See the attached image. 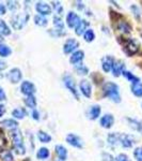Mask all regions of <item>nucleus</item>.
I'll return each instance as SVG.
<instances>
[{"mask_svg":"<svg viewBox=\"0 0 142 161\" xmlns=\"http://www.w3.org/2000/svg\"><path fill=\"white\" fill-rule=\"evenodd\" d=\"M77 47H79V43L76 39H68L65 41V43L63 44V53L64 54L74 53V51Z\"/></svg>","mask_w":142,"mask_h":161,"instance_id":"nucleus-9","label":"nucleus"},{"mask_svg":"<svg viewBox=\"0 0 142 161\" xmlns=\"http://www.w3.org/2000/svg\"><path fill=\"white\" fill-rule=\"evenodd\" d=\"M31 116H32V118L34 119V120H38L40 119V113H38V111L37 108H34V110H32V113H31Z\"/></svg>","mask_w":142,"mask_h":161,"instance_id":"nucleus-45","label":"nucleus"},{"mask_svg":"<svg viewBox=\"0 0 142 161\" xmlns=\"http://www.w3.org/2000/svg\"><path fill=\"white\" fill-rule=\"evenodd\" d=\"M84 51H75L72 54L71 58H69V62L72 64H78L84 60Z\"/></svg>","mask_w":142,"mask_h":161,"instance_id":"nucleus-17","label":"nucleus"},{"mask_svg":"<svg viewBox=\"0 0 142 161\" xmlns=\"http://www.w3.org/2000/svg\"><path fill=\"white\" fill-rule=\"evenodd\" d=\"M20 92L24 93L25 96H34L35 92H37V88H35L33 83L29 82V80H24L20 85Z\"/></svg>","mask_w":142,"mask_h":161,"instance_id":"nucleus-6","label":"nucleus"},{"mask_svg":"<svg viewBox=\"0 0 142 161\" xmlns=\"http://www.w3.org/2000/svg\"><path fill=\"white\" fill-rule=\"evenodd\" d=\"M7 7L9 8L10 11L14 12V11H16V10L18 9L19 4H18V2H17V1H8L7 2Z\"/></svg>","mask_w":142,"mask_h":161,"instance_id":"nucleus-39","label":"nucleus"},{"mask_svg":"<svg viewBox=\"0 0 142 161\" xmlns=\"http://www.w3.org/2000/svg\"><path fill=\"white\" fill-rule=\"evenodd\" d=\"M48 157H49V150H48V148H46V147H42V148H40L38 150V153H37L38 159L45 160V159H47Z\"/></svg>","mask_w":142,"mask_h":161,"instance_id":"nucleus-32","label":"nucleus"},{"mask_svg":"<svg viewBox=\"0 0 142 161\" xmlns=\"http://www.w3.org/2000/svg\"><path fill=\"white\" fill-rule=\"evenodd\" d=\"M63 83H64V86H65L74 95V97L76 98L77 100H79V95L78 92H77V88H76V84H75V80L73 77L71 76L69 74H66L63 76Z\"/></svg>","mask_w":142,"mask_h":161,"instance_id":"nucleus-5","label":"nucleus"},{"mask_svg":"<svg viewBox=\"0 0 142 161\" xmlns=\"http://www.w3.org/2000/svg\"><path fill=\"white\" fill-rule=\"evenodd\" d=\"M76 72L79 75H88L89 74V68L87 66H84V64H80L79 66L76 67Z\"/></svg>","mask_w":142,"mask_h":161,"instance_id":"nucleus-36","label":"nucleus"},{"mask_svg":"<svg viewBox=\"0 0 142 161\" xmlns=\"http://www.w3.org/2000/svg\"><path fill=\"white\" fill-rule=\"evenodd\" d=\"M102 160L103 161H114V158L112 157L111 154L109 153H103L102 154Z\"/></svg>","mask_w":142,"mask_h":161,"instance_id":"nucleus-43","label":"nucleus"},{"mask_svg":"<svg viewBox=\"0 0 142 161\" xmlns=\"http://www.w3.org/2000/svg\"><path fill=\"white\" fill-rule=\"evenodd\" d=\"M114 161H130L127 155L125 154H120L117 156V158L114 159Z\"/></svg>","mask_w":142,"mask_h":161,"instance_id":"nucleus-44","label":"nucleus"},{"mask_svg":"<svg viewBox=\"0 0 142 161\" xmlns=\"http://www.w3.org/2000/svg\"><path fill=\"white\" fill-rule=\"evenodd\" d=\"M24 161H31V160H30V159H29V158H27V159H25V160H24Z\"/></svg>","mask_w":142,"mask_h":161,"instance_id":"nucleus-52","label":"nucleus"},{"mask_svg":"<svg viewBox=\"0 0 142 161\" xmlns=\"http://www.w3.org/2000/svg\"><path fill=\"white\" fill-rule=\"evenodd\" d=\"M81 20V19L79 17V15L75 12H68L66 15V24L69 28H75L77 25L79 24V22Z\"/></svg>","mask_w":142,"mask_h":161,"instance_id":"nucleus-11","label":"nucleus"},{"mask_svg":"<svg viewBox=\"0 0 142 161\" xmlns=\"http://www.w3.org/2000/svg\"><path fill=\"white\" fill-rule=\"evenodd\" d=\"M131 92L136 96V97H142V83H136V84H131L130 86Z\"/></svg>","mask_w":142,"mask_h":161,"instance_id":"nucleus-27","label":"nucleus"},{"mask_svg":"<svg viewBox=\"0 0 142 161\" xmlns=\"http://www.w3.org/2000/svg\"><path fill=\"white\" fill-rule=\"evenodd\" d=\"M0 35L1 36L11 35V29H10V27L7 25V23L2 19H0Z\"/></svg>","mask_w":142,"mask_h":161,"instance_id":"nucleus-31","label":"nucleus"},{"mask_svg":"<svg viewBox=\"0 0 142 161\" xmlns=\"http://www.w3.org/2000/svg\"><path fill=\"white\" fill-rule=\"evenodd\" d=\"M112 74L114 77H119L121 74L123 73V71H125V62L123 60H115L112 67Z\"/></svg>","mask_w":142,"mask_h":161,"instance_id":"nucleus-15","label":"nucleus"},{"mask_svg":"<svg viewBox=\"0 0 142 161\" xmlns=\"http://www.w3.org/2000/svg\"><path fill=\"white\" fill-rule=\"evenodd\" d=\"M118 29L121 30L124 33H129L131 31V26H130L129 23L125 22V20H119Z\"/></svg>","mask_w":142,"mask_h":161,"instance_id":"nucleus-24","label":"nucleus"},{"mask_svg":"<svg viewBox=\"0 0 142 161\" xmlns=\"http://www.w3.org/2000/svg\"><path fill=\"white\" fill-rule=\"evenodd\" d=\"M66 142L68 143L71 146L76 147V148H82V141L78 136L74 133H69L66 136Z\"/></svg>","mask_w":142,"mask_h":161,"instance_id":"nucleus-14","label":"nucleus"},{"mask_svg":"<svg viewBox=\"0 0 142 161\" xmlns=\"http://www.w3.org/2000/svg\"><path fill=\"white\" fill-rule=\"evenodd\" d=\"M4 113H6V106L3 104H0V117H2Z\"/></svg>","mask_w":142,"mask_h":161,"instance_id":"nucleus-48","label":"nucleus"},{"mask_svg":"<svg viewBox=\"0 0 142 161\" xmlns=\"http://www.w3.org/2000/svg\"><path fill=\"white\" fill-rule=\"evenodd\" d=\"M100 112H102V108H100L99 105H97V104L92 105L89 110V118L92 119V120H95V119H97L99 117Z\"/></svg>","mask_w":142,"mask_h":161,"instance_id":"nucleus-21","label":"nucleus"},{"mask_svg":"<svg viewBox=\"0 0 142 161\" xmlns=\"http://www.w3.org/2000/svg\"><path fill=\"white\" fill-rule=\"evenodd\" d=\"M7 77L12 84H17L19 83L23 79V73L18 68H13L9 71V73L7 74Z\"/></svg>","mask_w":142,"mask_h":161,"instance_id":"nucleus-7","label":"nucleus"},{"mask_svg":"<svg viewBox=\"0 0 142 161\" xmlns=\"http://www.w3.org/2000/svg\"><path fill=\"white\" fill-rule=\"evenodd\" d=\"M114 58L112 56H106L102 60V68L104 72H110L112 70L113 64H114Z\"/></svg>","mask_w":142,"mask_h":161,"instance_id":"nucleus-16","label":"nucleus"},{"mask_svg":"<svg viewBox=\"0 0 142 161\" xmlns=\"http://www.w3.org/2000/svg\"><path fill=\"white\" fill-rule=\"evenodd\" d=\"M0 159H1V161H14L13 155L10 150H2V152H0Z\"/></svg>","mask_w":142,"mask_h":161,"instance_id":"nucleus-33","label":"nucleus"},{"mask_svg":"<svg viewBox=\"0 0 142 161\" xmlns=\"http://www.w3.org/2000/svg\"><path fill=\"white\" fill-rule=\"evenodd\" d=\"M77 3H78V4H82V2L78 1ZM78 9H79V10H82V9H84V6H78Z\"/></svg>","mask_w":142,"mask_h":161,"instance_id":"nucleus-50","label":"nucleus"},{"mask_svg":"<svg viewBox=\"0 0 142 161\" xmlns=\"http://www.w3.org/2000/svg\"><path fill=\"white\" fill-rule=\"evenodd\" d=\"M103 92L106 98H109L110 100L113 101L114 103L121 102V96L119 86L113 82H107L103 86Z\"/></svg>","mask_w":142,"mask_h":161,"instance_id":"nucleus-1","label":"nucleus"},{"mask_svg":"<svg viewBox=\"0 0 142 161\" xmlns=\"http://www.w3.org/2000/svg\"><path fill=\"white\" fill-rule=\"evenodd\" d=\"M55 152L60 161L66 160V158H68V149H66L63 145H56Z\"/></svg>","mask_w":142,"mask_h":161,"instance_id":"nucleus-19","label":"nucleus"},{"mask_svg":"<svg viewBox=\"0 0 142 161\" xmlns=\"http://www.w3.org/2000/svg\"><path fill=\"white\" fill-rule=\"evenodd\" d=\"M6 68H7V64L3 60L0 59V71H2V70H4Z\"/></svg>","mask_w":142,"mask_h":161,"instance_id":"nucleus-49","label":"nucleus"},{"mask_svg":"<svg viewBox=\"0 0 142 161\" xmlns=\"http://www.w3.org/2000/svg\"><path fill=\"white\" fill-rule=\"evenodd\" d=\"M122 75L124 77H125L126 80H128L129 82L131 83V84H136V83H139L140 82V79L139 77H137L136 75H134L131 72L127 71V70H125V71H123Z\"/></svg>","mask_w":142,"mask_h":161,"instance_id":"nucleus-26","label":"nucleus"},{"mask_svg":"<svg viewBox=\"0 0 142 161\" xmlns=\"http://www.w3.org/2000/svg\"><path fill=\"white\" fill-rule=\"evenodd\" d=\"M84 39L86 42H93L95 39V33L92 29H88L86 32L84 33Z\"/></svg>","mask_w":142,"mask_h":161,"instance_id":"nucleus-35","label":"nucleus"},{"mask_svg":"<svg viewBox=\"0 0 142 161\" xmlns=\"http://www.w3.org/2000/svg\"><path fill=\"white\" fill-rule=\"evenodd\" d=\"M7 146V139L6 136H4L3 132L0 131V148H4V147Z\"/></svg>","mask_w":142,"mask_h":161,"instance_id":"nucleus-42","label":"nucleus"},{"mask_svg":"<svg viewBox=\"0 0 142 161\" xmlns=\"http://www.w3.org/2000/svg\"><path fill=\"white\" fill-rule=\"evenodd\" d=\"M35 10L38 13V15H42V16H46V15H50L51 14V8L48 3L45 2H37L35 4Z\"/></svg>","mask_w":142,"mask_h":161,"instance_id":"nucleus-10","label":"nucleus"},{"mask_svg":"<svg viewBox=\"0 0 142 161\" xmlns=\"http://www.w3.org/2000/svg\"><path fill=\"white\" fill-rule=\"evenodd\" d=\"M130 10L133 11V14H134V16H135V19H136L137 20L140 19V16H141L140 9H139V8L137 7V6H135V4H133V6L130 7Z\"/></svg>","mask_w":142,"mask_h":161,"instance_id":"nucleus-38","label":"nucleus"},{"mask_svg":"<svg viewBox=\"0 0 142 161\" xmlns=\"http://www.w3.org/2000/svg\"><path fill=\"white\" fill-rule=\"evenodd\" d=\"M2 40H3V39H2V36L0 35V44H1V42H2Z\"/></svg>","mask_w":142,"mask_h":161,"instance_id":"nucleus-51","label":"nucleus"},{"mask_svg":"<svg viewBox=\"0 0 142 161\" xmlns=\"http://www.w3.org/2000/svg\"><path fill=\"white\" fill-rule=\"evenodd\" d=\"M25 104L27 105L28 108L34 110L35 106H37V104H38L37 98H35L34 96H28V97H26V99H25Z\"/></svg>","mask_w":142,"mask_h":161,"instance_id":"nucleus-30","label":"nucleus"},{"mask_svg":"<svg viewBox=\"0 0 142 161\" xmlns=\"http://www.w3.org/2000/svg\"><path fill=\"white\" fill-rule=\"evenodd\" d=\"M51 4H53V9L56 10L58 14H62V13H63V8H62V4L59 1H53Z\"/></svg>","mask_w":142,"mask_h":161,"instance_id":"nucleus-40","label":"nucleus"},{"mask_svg":"<svg viewBox=\"0 0 142 161\" xmlns=\"http://www.w3.org/2000/svg\"><path fill=\"white\" fill-rule=\"evenodd\" d=\"M12 50L6 44H0V56L1 57H9L11 55Z\"/></svg>","mask_w":142,"mask_h":161,"instance_id":"nucleus-34","label":"nucleus"},{"mask_svg":"<svg viewBox=\"0 0 142 161\" xmlns=\"http://www.w3.org/2000/svg\"><path fill=\"white\" fill-rule=\"evenodd\" d=\"M2 127L8 129H11V130H14V129H17V126H18V123L14 119H4L0 123Z\"/></svg>","mask_w":142,"mask_h":161,"instance_id":"nucleus-22","label":"nucleus"},{"mask_svg":"<svg viewBox=\"0 0 142 161\" xmlns=\"http://www.w3.org/2000/svg\"><path fill=\"white\" fill-rule=\"evenodd\" d=\"M127 121H128V124H129V127L131 129L142 133V121L136 120V119H133V118H127Z\"/></svg>","mask_w":142,"mask_h":161,"instance_id":"nucleus-23","label":"nucleus"},{"mask_svg":"<svg viewBox=\"0 0 142 161\" xmlns=\"http://www.w3.org/2000/svg\"><path fill=\"white\" fill-rule=\"evenodd\" d=\"M107 141L110 145L119 144V133H110L107 137Z\"/></svg>","mask_w":142,"mask_h":161,"instance_id":"nucleus-37","label":"nucleus"},{"mask_svg":"<svg viewBox=\"0 0 142 161\" xmlns=\"http://www.w3.org/2000/svg\"><path fill=\"white\" fill-rule=\"evenodd\" d=\"M134 157L136 158L137 161H142V147H137L134 150Z\"/></svg>","mask_w":142,"mask_h":161,"instance_id":"nucleus-41","label":"nucleus"},{"mask_svg":"<svg viewBox=\"0 0 142 161\" xmlns=\"http://www.w3.org/2000/svg\"><path fill=\"white\" fill-rule=\"evenodd\" d=\"M33 20H34V24L40 26V27H45V26L48 24L47 19H46L45 16H42V15H38V14L35 15Z\"/></svg>","mask_w":142,"mask_h":161,"instance_id":"nucleus-28","label":"nucleus"},{"mask_svg":"<svg viewBox=\"0 0 142 161\" xmlns=\"http://www.w3.org/2000/svg\"><path fill=\"white\" fill-rule=\"evenodd\" d=\"M7 99V95L6 92H4V90L2 89L1 87H0V101H4Z\"/></svg>","mask_w":142,"mask_h":161,"instance_id":"nucleus-46","label":"nucleus"},{"mask_svg":"<svg viewBox=\"0 0 142 161\" xmlns=\"http://www.w3.org/2000/svg\"><path fill=\"white\" fill-rule=\"evenodd\" d=\"M53 26L56 27V32H57V36H60L62 35V31L64 30V23L62 22L61 17L58 16V15H55L53 19Z\"/></svg>","mask_w":142,"mask_h":161,"instance_id":"nucleus-18","label":"nucleus"},{"mask_svg":"<svg viewBox=\"0 0 142 161\" xmlns=\"http://www.w3.org/2000/svg\"><path fill=\"white\" fill-rule=\"evenodd\" d=\"M139 50H140V44H139V42L136 39H128V40L126 41L125 45H124V48H123L124 53L128 57L136 55Z\"/></svg>","mask_w":142,"mask_h":161,"instance_id":"nucleus-3","label":"nucleus"},{"mask_svg":"<svg viewBox=\"0 0 142 161\" xmlns=\"http://www.w3.org/2000/svg\"><path fill=\"white\" fill-rule=\"evenodd\" d=\"M11 137L13 142V146L18 155H25L26 148L24 144V139H23V134L19 129H14L11 130Z\"/></svg>","mask_w":142,"mask_h":161,"instance_id":"nucleus-2","label":"nucleus"},{"mask_svg":"<svg viewBox=\"0 0 142 161\" xmlns=\"http://www.w3.org/2000/svg\"><path fill=\"white\" fill-rule=\"evenodd\" d=\"M28 19H29V15L27 13H23V14H16L12 17L11 19V25L14 29L16 30H20L23 27L26 25V23L28 22Z\"/></svg>","mask_w":142,"mask_h":161,"instance_id":"nucleus-4","label":"nucleus"},{"mask_svg":"<svg viewBox=\"0 0 142 161\" xmlns=\"http://www.w3.org/2000/svg\"><path fill=\"white\" fill-rule=\"evenodd\" d=\"M88 26H89V22L86 19H81L80 22H79V24L75 27V33H76L77 36H82L88 30L87 29Z\"/></svg>","mask_w":142,"mask_h":161,"instance_id":"nucleus-20","label":"nucleus"},{"mask_svg":"<svg viewBox=\"0 0 142 161\" xmlns=\"http://www.w3.org/2000/svg\"><path fill=\"white\" fill-rule=\"evenodd\" d=\"M26 115H27V112H26L25 108H15V110L12 111V116L16 119L25 118Z\"/></svg>","mask_w":142,"mask_h":161,"instance_id":"nucleus-25","label":"nucleus"},{"mask_svg":"<svg viewBox=\"0 0 142 161\" xmlns=\"http://www.w3.org/2000/svg\"><path fill=\"white\" fill-rule=\"evenodd\" d=\"M38 139L40 140L41 143H49L51 141V136L47 132H45L43 130H40L38 132Z\"/></svg>","mask_w":142,"mask_h":161,"instance_id":"nucleus-29","label":"nucleus"},{"mask_svg":"<svg viewBox=\"0 0 142 161\" xmlns=\"http://www.w3.org/2000/svg\"><path fill=\"white\" fill-rule=\"evenodd\" d=\"M79 88H80V92L84 97L90 98L92 93V86L91 83L89 82L88 80H82L79 83Z\"/></svg>","mask_w":142,"mask_h":161,"instance_id":"nucleus-13","label":"nucleus"},{"mask_svg":"<svg viewBox=\"0 0 142 161\" xmlns=\"http://www.w3.org/2000/svg\"><path fill=\"white\" fill-rule=\"evenodd\" d=\"M135 143V139L129 134L125 133H119V144L122 145V147L125 148H130Z\"/></svg>","mask_w":142,"mask_h":161,"instance_id":"nucleus-8","label":"nucleus"},{"mask_svg":"<svg viewBox=\"0 0 142 161\" xmlns=\"http://www.w3.org/2000/svg\"><path fill=\"white\" fill-rule=\"evenodd\" d=\"M113 124H114V117L112 116V114H105L99 119L100 127L105 129H110L113 126Z\"/></svg>","mask_w":142,"mask_h":161,"instance_id":"nucleus-12","label":"nucleus"},{"mask_svg":"<svg viewBox=\"0 0 142 161\" xmlns=\"http://www.w3.org/2000/svg\"><path fill=\"white\" fill-rule=\"evenodd\" d=\"M7 12V8L4 4H2L1 2H0V15H4Z\"/></svg>","mask_w":142,"mask_h":161,"instance_id":"nucleus-47","label":"nucleus"}]
</instances>
